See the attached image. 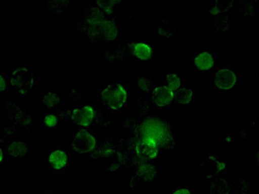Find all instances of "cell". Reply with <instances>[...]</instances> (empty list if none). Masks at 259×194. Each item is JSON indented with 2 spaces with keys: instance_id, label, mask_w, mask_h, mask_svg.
<instances>
[{
  "instance_id": "obj_32",
  "label": "cell",
  "mask_w": 259,
  "mask_h": 194,
  "mask_svg": "<svg viewBox=\"0 0 259 194\" xmlns=\"http://www.w3.org/2000/svg\"><path fill=\"white\" fill-rule=\"evenodd\" d=\"M256 164H257V166L259 167V150L258 152L256 154Z\"/></svg>"
},
{
  "instance_id": "obj_33",
  "label": "cell",
  "mask_w": 259,
  "mask_h": 194,
  "mask_svg": "<svg viewBox=\"0 0 259 194\" xmlns=\"http://www.w3.org/2000/svg\"><path fill=\"white\" fill-rule=\"evenodd\" d=\"M229 194H237V193H235V192H230Z\"/></svg>"
},
{
  "instance_id": "obj_28",
  "label": "cell",
  "mask_w": 259,
  "mask_h": 194,
  "mask_svg": "<svg viewBox=\"0 0 259 194\" xmlns=\"http://www.w3.org/2000/svg\"><path fill=\"white\" fill-rule=\"evenodd\" d=\"M231 187V192H235L237 194H247L249 191V183L244 180L236 181L233 183Z\"/></svg>"
},
{
  "instance_id": "obj_13",
  "label": "cell",
  "mask_w": 259,
  "mask_h": 194,
  "mask_svg": "<svg viewBox=\"0 0 259 194\" xmlns=\"http://www.w3.org/2000/svg\"><path fill=\"white\" fill-rule=\"evenodd\" d=\"M151 97L153 105L158 109H165L172 105L175 101L174 92L164 84H157L152 88Z\"/></svg>"
},
{
  "instance_id": "obj_19",
  "label": "cell",
  "mask_w": 259,
  "mask_h": 194,
  "mask_svg": "<svg viewBox=\"0 0 259 194\" xmlns=\"http://www.w3.org/2000/svg\"><path fill=\"white\" fill-rule=\"evenodd\" d=\"M155 34L158 37L163 38H171L176 34V29L170 21H162L160 24L156 26Z\"/></svg>"
},
{
  "instance_id": "obj_25",
  "label": "cell",
  "mask_w": 259,
  "mask_h": 194,
  "mask_svg": "<svg viewBox=\"0 0 259 194\" xmlns=\"http://www.w3.org/2000/svg\"><path fill=\"white\" fill-rule=\"evenodd\" d=\"M154 86L152 80L149 77L141 76V77H137L136 80V87L137 89H139L140 91L145 92V93L152 92V88H154Z\"/></svg>"
},
{
  "instance_id": "obj_30",
  "label": "cell",
  "mask_w": 259,
  "mask_h": 194,
  "mask_svg": "<svg viewBox=\"0 0 259 194\" xmlns=\"http://www.w3.org/2000/svg\"><path fill=\"white\" fill-rule=\"evenodd\" d=\"M170 194H192V192L187 187H176L171 191Z\"/></svg>"
},
{
  "instance_id": "obj_14",
  "label": "cell",
  "mask_w": 259,
  "mask_h": 194,
  "mask_svg": "<svg viewBox=\"0 0 259 194\" xmlns=\"http://www.w3.org/2000/svg\"><path fill=\"white\" fill-rule=\"evenodd\" d=\"M7 155L15 159H23L31 152L32 147L30 142L23 140H10L4 147Z\"/></svg>"
},
{
  "instance_id": "obj_17",
  "label": "cell",
  "mask_w": 259,
  "mask_h": 194,
  "mask_svg": "<svg viewBox=\"0 0 259 194\" xmlns=\"http://www.w3.org/2000/svg\"><path fill=\"white\" fill-rule=\"evenodd\" d=\"M63 101L64 99L60 95L53 91H46L40 97L41 106L47 109H58Z\"/></svg>"
},
{
  "instance_id": "obj_15",
  "label": "cell",
  "mask_w": 259,
  "mask_h": 194,
  "mask_svg": "<svg viewBox=\"0 0 259 194\" xmlns=\"http://www.w3.org/2000/svg\"><path fill=\"white\" fill-rule=\"evenodd\" d=\"M192 67L195 70L206 72L212 69L215 65V57L211 53L202 51L192 57Z\"/></svg>"
},
{
  "instance_id": "obj_27",
  "label": "cell",
  "mask_w": 259,
  "mask_h": 194,
  "mask_svg": "<svg viewBox=\"0 0 259 194\" xmlns=\"http://www.w3.org/2000/svg\"><path fill=\"white\" fill-rule=\"evenodd\" d=\"M1 142L10 138H15L19 134L18 127L15 126H1Z\"/></svg>"
},
{
  "instance_id": "obj_31",
  "label": "cell",
  "mask_w": 259,
  "mask_h": 194,
  "mask_svg": "<svg viewBox=\"0 0 259 194\" xmlns=\"http://www.w3.org/2000/svg\"><path fill=\"white\" fill-rule=\"evenodd\" d=\"M0 153H1V158H0V163H3V162H4V159H6L7 156H8V155H7L6 152H5V150H4V148H1V150H0Z\"/></svg>"
},
{
  "instance_id": "obj_16",
  "label": "cell",
  "mask_w": 259,
  "mask_h": 194,
  "mask_svg": "<svg viewBox=\"0 0 259 194\" xmlns=\"http://www.w3.org/2000/svg\"><path fill=\"white\" fill-rule=\"evenodd\" d=\"M174 96H175L176 103L185 106V105H191L193 102L195 100V92L193 88H191L190 86L182 85L174 93Z\"/></svg>"
},
{
  "instance_id": "obj_2",
  "label": "cell",
  "mask_w": 259,
  "mask_h": 194,
  "mask_svg": "<svg viewBox=\"0 0 259 194\" xmlns=\"http://www.w3.org/2000/svg\"><path fill=\"white\" fill-rule=\"evenodd\" d=\"M77 31L91 42L108 44L120 37V26L114 18L109 17L96 6H91L84 8Z\"/></svg>"
},
{
  "instance_id": "obj_18",
  "label": "cell",
  "mask_w": 259,
  "mask_h": 194,
  "mask_svg": "<svg viewBox=\"0 0 259 194\" xmlns=\"http://www.w3.org/2000/svg\"><path fill=\"white\" fill-rule=\"evenodd\" d=\"M208 190L210 194H229L231 187L227 180L216 177L210 178Z\"/></svg>"
},
{
  "instance_id": "obj_10",
  "label": "cell",
  "mask_w": 259,
  "mask_h": 194,
  "mask_svg": "<svg viewBox=\"0 0 259 194\" xmlns=\"http://www.w3.org/2000/svg\"><path fill=\"white\" fill-rule=\"evenodd\" d=\"M159 170L150 163H145L137 167V170L128 181L130 188H135L140 184H149L157 178Z\"/></svg>"
},
{
  "instance_id": "obj_6",
  "label": "cell",
  "mask_w": 259,
  "mask_h": 194,
  "mask_svg": "<svg viewBox=\"0 0 259 194\" xmlns=\"http://www.w3.org/2000/svg\"><path fill=\"white\" fill-rule=\"evenodd\" d=\"M38 81V77L28 66L15 69L8 76V86L20 95L31 93Z\"/></svg>"
},
{
  "instance_id": "obj_22",
  "label": "cell",
  "mask_w": 259,
  "mask_h": 194,
  "mask_svg": "<svg viewBox=\"0 0 259 194\" xmlns=\"http://www.w3.org/2000/svg\"><path fill=\"white\" fill-rule=\"evenodd\" d=\"M47 8L48 11L56 15L63 13L71 6V2L68 0H56L47 2Z\"/></svg>"
},
{
  "instance_id": "obj_8",
  "label": "cell",
  "mask_w": 259,
  "mask_h": 194,
  "mask_svg": "<svg viewBox=\"0 0 259 194\" xmlns=\"http://www.w3.org/2000/svg\"><path fill=\"white\" fill-rule=\"evenodd\" d=\"M4 109L6 110L8 120L12 123V125L17 127L30 130L33 127L32 116L27 114L18 104L12 101H7L4 105Z\"/></svg>"
},
{
  "instance_id": "obj_3",
  "label": "cell",
  "mask_w": 259,
  "mask_h": 194,
  "mask_svg": "<svg viewBox=\"0 0 259 194\" xmlns=\"http://www.w3.org/2000/svg\"><path fill=\"white\" fill-rule=\"evenodd\" d=\"M60 120H69L77 127L88 128L93 126L107 125V121L102 112L92 105L72 107L70 109H58L55 111Z\"/></svg>"
},
{
  "instance_id": "obj_5",
  "label": "cell",
  "mask_w": 259,
  "mask_h": 194,
  "mask_svg": "<svg viewBox=\"0 0 259 194\" xmlns=\"http://www.w3.org/2000/svg\"><path fill=\"white\" fill-rule=\"evenodd\" d=\"M98 99L106 109L112 112H118L128 103L130 90L124 84H105L99 91Z\"/></svg>"
},
{
  "instance_id": "obj_9",
  "label": "cell",
  "mask_w": 259,
  "mask_h": 194,
  "mask_svg": "<svg viewBox=\"0 0 259 194\" xmlns=\"http://www.w3.org/2000/svg\"><path fill=\"white\" fill-rule=\"evenodd\" d=\"M228 163L227 161L212 154H208L201 161L200 168L203 170L205 177L213 178L224 174L228 170Z\"/></svg>"
},
{
  "instance_id": "obj_29",
  "label": "cell",
  "mask_w": 259,
  "mask_h": 194,
  "mask_svg": "<svg viewBox=\"0 0 259 194\" xmlns=\"http://www.w3.org/2000/svg\"><path fill=\"white\" fill-rule=\"evenodd\" d=\"M8 84V78H7L6 75L4 73H1V75H0V92L2 95L4 93H6Z\"/></svg>"
},
{
  "instance_id": "obj_24",
  "label": "cell",
  "mask_w": 259,
  "mask_h": 194,
  "mask_svg": "<svg viewBox=\"0 0 259 194\" xmlns=\"http://www.w3.org/2000/svg\"><path fill=\"white\" fill-rule=\"evenodd\" d=\"M60 118L57 115L56 112H47L41 117V124L42 127L48 129H54L59 127Z\"/></svg>"
},
{
  "instance_id": "obj_34",
  "label": "cell",
  "mask_w": 259,
  "mask_h": 194,
  "mask_svg": "<svg viewBox=\"0 0 259 194\" xmlns=\"http://www.w3.org/2000/svg\"><path fill=\"white\" fill-rule=\"evenodd\" d=\"M258 194H259V192H258Z\"/></svg>"
},
{
  "instance_id": "obj_20",
  "label": "cell",
  "mask_w": 259,
  "mask_h": 194,
  "mask_svg": "<svg viewBox=\"0 0 259 194\" xmlns=\"http://www.w3.org/2000/svg\"><path fill=\"white\" fill-rule=\"evenodd\" d=\"M214 4L207 8V12L210 17L214 18L220 14L228 13L232 7L231 1H214Z\"/></svg>"
},
{
  "instance_id": "obj_4",
  "label": "cell",
  "mask_w": 259,
  "mask_h": 194,
  "mask_svg": "<svg viewBox=\"0 0 259 194\" xmlns=\"http://www.w3.org/2000/svg\"><path fill=\"white\" fill-rule=\"evenodd\" d=\"M105 62L121 61L126 58H134L141 63L150 62L153 58V48L145 40H134L117 47L113 52L105 53L103 55Z\"/></svg>"
},
{
  "instance_id": "obj_21",
  "label": "cell",
  "mask_w": 259,
  "mask_h": 194,
  "mask_svg": "<svg viewBox=\"0 0 259 194\" xmlns=\"http://www.w3.org/2000/svg\"><path fill=\"white\" fill-rule=\"evenodd\" d=\"M163 84L175 93L183 85L182 80L177 73L168 72L163 77Z\"/></svg>"
},
{
  "instance_id": "obj_7",
  "label": "cell",
  "mask_w": 259,
  "mask_h": 194,
  "mask_svg": "<svg viewBox=\"0 0 259 194\" xmlns=\"http://www.w3.org/2000/svg\"><path fill=\"white\" fill-rule=\"evenodd\" d=\"M98 138L87 129H80L72 134L71 149L78 155H89L94 152Z\"/></svg>"
},
{
  "instance_id": "obj_12",
  "label": "cell",
  "mask_w": 259,
  "mask_h": 194,
  "mask_svg": "<svg viewBox=\"0 0 259 194\" xmlns=\"http://www.w3.org/2000/svg\"><path fill=\"white\" fill-rule=\"evenodd\" d=\"M47 163L56 172L66 170L70 163V153L65 148H57L50 150L46 156Z\"/></svg>"
},
{
  "instance_id": "obj_23",
  "label": "cell",
  "mask_w": 259,
  "mask_h": 194,
  "mask_svg": "<svg viewBox=\"0 0 259 194\" xmlns=\"http://www.w3.org/2000/svg\"><path fill=\"white\" fill-rule=\"evenodd\" d=\"M95 5L97 8H99L103 13L109 16V17H113L114 8L117 6L121 5V1H102V0H97L95 1Z\"/></svg>"
},
{
  "instance_id": "obj_26",
  "label": "cell",
  "mask_w": 259,
  "mask_h": 194,
  "mask_svg": "<svg viewBox=\"0 0 259 194\" xmlns=\"http://www.w3.org/2000/svg\"><path fill=\"white\" fill-rule=\"evenodd\" d=\"M214 26L218 31H225L228 29L230 25L228 13L220 14L215 17L212 18Z\"/></svg>"
},
{
  "instance_id": "obj_11",
  "label": "cell",
  "mask_w": 259,
  "mask_h": 194,
  "mask_svg": "<svg viewBox=\"0 0 259 194\" xmlns=\"http://www.w3.org/2000/svg\"><path fill=\"white\" fill-rule=\"evenodd\" d=\"M237 75L229 67H219L213 75V85L216 89L228 91L233 89L237 84Z\"/></svg>"
},
{
  "instance_id": "obj_1",
  "label": "cell",
  "mask_w": 259,
  "mask_h": 194,
  "mask_svg": "<svg viewBox=\"0 0 259 194\" xmlns=\"http://www.w3.org/2000/svg\"><path fill=\"white\" fill-rule=\"evenodd\" d=\"M134 152L141 163L157 158L161 150H171L176 145V135L170 123L159 116L143 120L128 119L124 123Z\"/></svg>"
}]
</instances>
